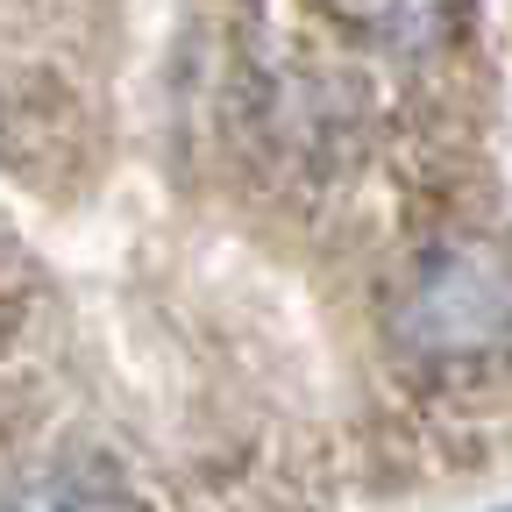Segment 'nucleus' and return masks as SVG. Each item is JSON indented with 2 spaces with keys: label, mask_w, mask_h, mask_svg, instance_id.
Returning a JSON list of instances; mask_svg holds the SVG:
<instances>
[{
  "label": "nucleus",
  "mask_w": 512,
  "mask_h": 512,
  "mask_svg": "<svg viewBox=\"0 0 512 512\" xmlns=\"http://www.w3.org/2000/svg\"><path fill=\"white\" fill-rule=\"evenodd\" d=\"M384 342L406 363L512 356V242L456 235L413 256L392 299H384Z\"/></svg>",
  "instance_id": "f257e3e1"
}]
</instances>
